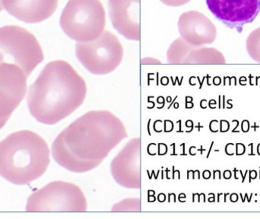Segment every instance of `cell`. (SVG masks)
Masks as SVG:
<instances>
[{"label": "cell", "mask_w": 260, "mask_h": 219, "mask_svg": "<svg viewBox=\"0 0 260 219\" xmlns=\"http://www.w3.org/2000/svg\"><path fill=\"white\" fill-rule=\"evenodd\" d=\"M256 177H257V173H256V171H253H253H250V179H249V182L251 183V180L256 179Z\"/></svg>", "instance_id": "obj_25"}, {"label": "cell", "mask_w": 260, "mask_h": 219, "mask_svg": "<svg viewBox=\"0 0 260 219\" xmlns=\"http://www.w3.org/2000/svg\"><path fill=\"white\" fill-rule=\"evenodd\" d=\"M86 197L82 189L68 182H51L34 193L27 200V212H85Z\"/></svg>", "instance_id": "obj_6"}, {"label": "cell", "mask_w": 260, "mask_h": 219, "mask_svg": "<svg viewBox=\"0 0 260 219\" xmlns=\"http://www.w3.org/2000/svg\"><path fill=\"white\" fill-rule=\"evenodd\" d=\"M256 122H255V126H254V127H253V128H254L255 131H256V128H259V127H256Z\"/></svg>", "instance_id": "obj_32"}, {"label": "cell", "mask_w": 260, "mask_h": 219, "mask_svg": "<svg viewBox=\"0 0 260 219\" xmlns=\"http://www.w3.org/2000/svg\"><path fill=\"white\" fill-rule=\"evenodd\" d=\"M225 59L215 48L194 47L185 57L183 64H223Z\"/></svg>", "instance_id": "obj_14"}, {"label": "cell", "mask_w": 260, "mask_h": 219, "mask_svg": "<svg viewBox=\"0 0 260 219\" xmlns=\"http://www.w3.org/2000/svg\"><path fill=\"white\" fill-rule=\"evenodd\" d=\"M50 162L47 142L30 130L15 132L0 142V176L14 184L38 180Z\"/></svg>", "instance_id": "obj_3"}, {"label": "cell", "mask_w": 260, "mask_h": 219, "mask_svg": "<svg viewBox=\"0 0 260 219\" xmlns=\"http://www.w3.org/2000/svg\"><path fill=\"white\" fill-rule=\"evenodd\" d=\"M178 30L181 38L193 47L211 44L216 39L217 29L213 23L197 11H189L180 15Z\"/></svg>", "instance_id": "obj_12"}, {"label": "cell", "mask_w": 260, "mask_h": 219, "mask_svg": "<svg viewBox=\"0 0 260 219\" xmlns=\"http://www.w3.org/2000/svg\"><path fill=\"white\" fill-rule=\"evenodd\" d=\"M259 179H260V171H259Z\"/></svg>", "instance_id": "obj_33"}, {"label": "cell", "mask_w": 260, "mask_h": 219, "mask_svg": "<svg viewBox=\"0 0 260 219\" xmlns=\"http://www.w3.org/2000/svg\"><path fill=\"white\" fill-rule=\"evenodd\" d=\"M250 147H251V153L249 154V155H254V153H253V143L250 144Z\"/></svg>", "instance_id": "obj_28"}, {"label": "cell", "mask_w": 260, "mask_h": 219, "mask_svg": "<svg viewBox=\"0 0 260 219\" xmlns=\"http://www.w3.org/2000/svg\"><path fill=\"white\" fill-rule=\"evenodd\" d=\"M141 144L139 137L129 141L111 162L113 178L126 189L139 190L142 186Z\"/></svg>", "instance_id": "obj_10"}, {"label": "cell", "mask_w": 260, "mask_h": 219, "mask_svg": "<svg viewBox=\"0 0 260 219\" xmlns=\"http://www.w3.org/2000/svg\"><path fill=\"white\" fill-rule=\"evenodd\" d=\"M247 173H248V171H246L245 174H244V176H242V177H243L242 183H244V180H245L246 176H247Z\"/></svg>", "instance_id": "obj_29"}, {"label": "cell", "mask_w": 260, "mask_h": 219, "mask_svg": "<svg viewBox=\"0 0 260 219\" xmlns=\"http://www.w3.org/2000/svg\"><path fill=\"white\" fill-rule=\"evenodd\" d=\"M8 13L25 23H39L52 16L59 0H1Z\"/></svg>", "instance_id": "obj_13"}, {"label": "cell", "mask_w": 260, "mask_h": 219, "mask_svg": "<svg viewBox=\"0 0 260 219\" xmlns=\"http://www.w3.org/2000/svg\"><path fill=\"white\" fill-rule=\"evenodd\" d=\"M235 147H236V149H235V153H236L237 155H242L245 153L246 151V147L244 144L242 143H237L235 145Z\"/></svg>", "instance_id": "obj_19"}, {"label": "cell", "mask_w": 260, "mask_h": 219, "mask_svg": "<svg viewBox=\"0 0 260 219\" xmlns=\"http://www.w3.org/2000/svg\"><path fill=\"white\" fill-rule=\"evenodd\" d=\"M193 47L183 38H177L171 44L167 52L168 62L170 64H183L185 57Z\"/></svg>", "instance_id": "obj_15"}, {"label": "cell", "mask_w": 260, "mask_h": 219, "mask_svg": "<svg viewBox=\"0 0 260 219\" xmlns=\"http://www.w3.org/2000/svg\"><path fill=\"white\" fill-rule=\"evenodd\" d=\"M142 64H160V62H159L157 59H152V58H145L142 59L141 61Z\"/></svg>", "instance_id": "obj_22"}, {"label": "cell", "mask_w": 260, "mask_h": 219, "mask_svg": "<svg viewBox=\"0 0 260 219\" xmlns=\"http://www.w3.org/2000/svg\"><path fill=\"white\" fill-rule=\"evenodd\" d=\"M44 58L38 40L26 29L15 25L0 27V64H15L29 76Z\"/></svg>", "instance_id": "obj_5"}, {"label": "cell", "mask_w": 260, "mask_h": 219, "mask_svg": "<svg viewBox=\"0 0 260 219\" xmlns=\"http://www.w3.org/2000/svg\"><path fill=\"white\" fill-rule=\"evenodd\" d=\"M230 200L232 202V203H236L238 200V194H232V195L230 196Z\"/></svg>", "instance_id": "obj_26"}, {"label": "cell", "mask_w": 260, "mask_h": 219, "mask_svg": "<svg viewBox=\"0 0 260 219\" xmlns=\"http://www.w3.org/2000/svg\"><path fill=\"white\" fill-rule=\"evenodd\" d=\"M213 127L214 128H212V131L214 132V133H216V132L218 131V121L213 120L212 121L210 124V127Z\"/></svg>", "instance_id": "obj_24"}, {"label": "cell", "mask_w": 260, "mask_h": 219, "mask_svg": "<svg viewBox=\"0 0 260 219\" xmlns=\"http://www.w3.org/2000/svg\"><path fill=\"white\" fill-rule=\"evenodd\" d=\"M76 54L79 62L89 73L102 76L112 73L120 65L124 50L117 37L105 30L94 41L78 42Z\"/></svg>", "instance_id": "obj_7"}, {"label": "cell", "mask_w": 260, "mask_h": 219, "mask_svg": "<svg viewBox=\"0 0 260 219\" xmlns=\"http://www.w3.org/2000/svg\"><path fill=\"white\" fill-rule=\"evenodd\" d=\"M114 28L131 41H140V0H108Z\"/></svg>", "instance_id": "obj_11"}, {"label": "cell", "mask_w": 260, "mask_h": 219, "mask_svg": "<svg viewBox=\"0 0 260 219\" xmlns=\"http://www.w3.org/2000/svg\"><path fill=\"white\" fill-rule=\"evenodd\" d=\"M127 136L124 124L114 113L91 110L59 133L52 145V155L67 171L88 172L99 167Z\"/></svg>", "instance_id": "obj_1"}, {"label": "cell", "mask_w": 260, "mask_h": 219, "mask_svg": "<svg viewBox=\"0 0 260 219\" xmlns=\"http://www.w3.org/2000/svg\"><path fill=\"white\" fill-rule=\"evenodd\" d=\"M250 122L248 120L243 121L242 123H241V130L244 133H247L250 130Z\"/></svg>", "instance_id": "obj_23"}, {"label": "cell", "mask_w": 260, "mask_h": 219, "mask_svg": "<svg viewBox=\"0 0 260 219\" xmlns=\"http://www.w3.org/2000/svg\"><path fill=\"white\" fill-rule=\"evenodd\" d=\"M247 50L252 59L260 62V27L252 32L247 38Z\"/></svg>", "instance_id": "obj_16"}, {"label": "cell", "mask_w": 260, "mask_h": 219, "mask_svg": "<svg viewBox=\"0 0 260 219\" xmlns=\"http://www.w3.org/2000/svg\"><path fill=\"white\" fill-rule=\"evenodd\" d=\"M111 211L116 212H140L141 200L139 198L125 199L116 203Z\"/></svg>", "instance_id": "obj_17"}, {"label": "cell", "mask_w": 260, "mask_h": 219, "mask_svg": "<svg viewBox=\"0 0 260 219\" xmlns=\"http://www.w3.org/2000/svg\"><path fill=\"white\" fill-rule=\"evenodd\" d=\"M257 152H258V154H259V155H260V143L259 144V145H258V146H257Z\"/></svg>", "instance_id": "obj_31"}, {"label": "cell", "mask_w": 260, "mask_h": 219, "mask_svg": "<svg viewBox=\"0 0 260 219\" xmlns=\"http://www.w3.org/2000/svg\"><path fill=\"white\" fill-rule=\"evenodd\" d=\"M230 129V123L229 121L224 120V119H221V127H220V130L221 133H225L228 132Z\"/></svg>", "instance_id": "obj_21"}, {"label": "cell", "mask_w": 260, "mask_h": 219, "mask_svg": "<svg viewBox=\"0 0 260 219\" xmlns=\"http://www.w3.org/2000/svg\"><path fill=\"white\" fill-rule=\"evenodd\" d=\"M87 91L86 82L69 62L53 61L29 88L27 106L38 122L53 125L82 106Z\"/></svg>", "instance_id": "obj_2"}, {"label": "cell", "mask_w": 260, "mask_h": 219, "mask_svg": "<svg viewBox=\"0 0 260 219\" xmlns=\"http://www.w3.org/2000/svg\"><path fill=\"white\" fill-rule=\"evenodd\" d=\"M27 77L15 64H0V130L24 99Z\"/></svg>", "instance_id": "obj_8"}, {"label": "cell", "mask_w": 260, "mask_h": 219, "mask_svg": "<svg viewBox=\"0 0 260 219\" xmlns=\"http://www.w3.org/2000/svg\"><path fill=\"white\" fill-rule=\"evenodd\" d=\"M3 9H4V8H3V4H2V1L0 0V12H2V10H3Z\"/></svg>", "instance_id": "obj_30"}, {"label": "cell", "mask_w": 260, "mask_h": 219, "mask_svg": "<svg viewBox=\"0 0 260 219\" xmlns=\"http://www.w3.org/2000/svg\"><path fill=\"white\" fill-rule=\"evenodd\" d=\"M59 23L69 38L77 42H89L105 32L106 12L100 0H70Z\"/></svg>", "instance_id": "obj_4"}, {"label": "cell", "mask_w": 260, "mask_h": 219, "mask_svg": "<svg viewBox=\"0 0 260 219\" xmlns=\"http://www.w3.org/2000/svg\"><path fill=\"white\" fill-rule=\"evenodd\" d=\"M235 149L236 147L234 143H229L225 147V152L228 155H234L235 154Z\"/></svg>", "instance_id": "obj_20"}, {"label": "cell", "mask_w": 260, "mask_h": 219, "mask_svg": "<svg viewBox=\"0 0 260 219\" xmlns=\"http://www.w3.org/2000/svg\"><path fill=\"white\" fill-rule=\"evenodd\" d=\"M206 4L215 18L239 33L260 12V0H206Z\"/></svg>", "instance_id": "obj_9"}, {"label": "cell", "mask_w": 260, "mask_h": 219, "mask_svg": "<svg viewBox=\"0 0 260 219\" xmlns=\"http://www.w3.org/2000/svg\"><path fill=\"white\" fill-rule=\"evenodd\" d=\"M190 1L191 0H160V2L168 6H174V7L183 6Z\"/></svg>", "instance_id": "obj_18"}, {"label": "cell", "mask_w": 260, "mask_h": 219, "mask_svg": "<svg viewBox=\"0 0 260 219\" xmlns=\"http://www.w3.org/2000/svg\"><path fill=\"white\" fill-rule=\"evenodd\" d=\"M232 172H231L229 170H227V171H224V178L227 179V180H229V179H230L231 177H232Z\"/></svg>", "instance_id": "obj_27"}]
</instances>
